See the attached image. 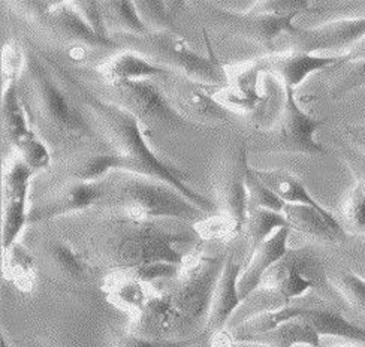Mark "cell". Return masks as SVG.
Wrapping results in <instances>:
<instances>
[{
	"instance_id": "cell-29",
	"label": "cell",
	"mask_w": 365,
	"mask_h": 347,
	"mask_svg": "<svg viewBox=\"0 0 365 347\" xmlns=\"http://www.w3.org/2000/svg\"><path fill=\"white\" fill-rule=\"evenodd\" d=\"M282 228H291L283 213L264 208L249 209L245 229H242L249 241V256Z\"/></svg>"
},
{
	"instance_id": "cell-50",
	"label": "cell",
	"mask_w": 365,
	"mask_h": 347,
	"mask_svg": "<svg viewBox=\"0 0 365 347\" xmlns=\"http://www.w3.org/2000/svg\"><path fill=\"white\" fill-rule=\"evenodd\" d=\"M42 347H45V346H42ZM47 347H48V346H47Z\"/></svg>"
},
{
	"instance_id": "cell-12",
	"label": "cell",
	"mask_w": 365,
	"mask_h": 347,
	"mask_svg": "<svg viewBox=\"0 0 365 347\" xmlns=\"http://www.w3.org/2000/svg\"><path fill=\"white\" fill-rule=\"evenodd\" d=\"M106 181H80L43 196L29 209V224L78 213L96 204L106 192Z\"/></svg>"
},
{
	"instance_id": "cell-36",
	"label": "cell",
	"mask_w": 365,
	"mask_h": 347,
	"mask_svg": "<svg viewBox=\"0 0 365 347\" xmlns=\"http://www.w3.org/2000/svg\"><path fill=\"white\" fill-rule=\"evenodd\" d=\"M193 231L200 239H232L241 229L238 224L223 213L210 214L205 219L193 223Z\"/></svg>"
},
{
	"instance_id": "cell-16",
	"label": "cell",
	"mask_w": 365,
	"mask_h": 347,
	"mask_svg": "<svg viewBox=\"0 0 365 347\" xmlns=\"http://www.w3.org/2000/svg\"><path fill=\"white\" fill-rule=\"evenodd\" d=\"M39 15L60 36L71 42L88 48H118V43L114 39L99 38L72 2L41 4Z\"/></svg>"
},
{
	"instance_id": "cell-25",
	"label": "cell",
	"mask_w": 365,
	"mask_h": 347,
	"mask_svg": "<svg viewBox=\"0 0 365 347\" xmlns=\"http://www.w3.org/2000/svg\"><path fill=\"white\" fill-rule=\"evenodd\" d=\"M289 254L268 271L261 283V288L276 292L283 299V306H291V301L304 296L313 288V281L304 276L299 262L289 258Z\"/></svg>"
},
{
	"instance_id": "cell-7",
	"label": "cell",
	"mask_w": 365,
	"mask_h": 347,
	"mask_svg": "<svg viewBox=\"0 0 365 347\" xmlns=\"http://www.w3.org/2000/svg\"><path fill=\"white\" fill-rule=\"evenodd\" d=\"M27 71L35 108L43 125L65 140L93 137V130L81 111L72 105L69 96L57 84L50 71L45 69L35 56L27 58Z\"/></svg>"
},
{
	"instance_id": "cell-11",
	"label": "cell",
	"mask_w": 365,
	"mask_h": 347,
	"mask_svg": "<svg viewBox=\"0 0 365 347\" xmlns=\"http://www.w3.org/2000/svg\"><path fill=\"white\" fill-rule=\"evenodd\" d=\"M35 171L23 159H14L4 172L2 181V250L17 243L29 224V189Z\"/></svg>"
},
{
	"instance_id": "cell-42",
	"label": "cell",
	"mask_w": 365,
	"mask_h": 347,
	"mask_svg": "<svg viewBox=\"0 0 365 347\" xmlns=\"http://www.w3.org/2000/svg\"><path fill=\"white\" fill-rule=\"evenodd\" d=\"M73 6L78 9V12L83 15V19L87 21L90 29L102 38V39H113L108 35V24H106L102 4L101 2H72Z\"/></svg>"
},
{
	"instance_id": "cell-5",
	"label": "cell",
	"mask_w": 365,
	"mask_h": 347,
	"mask_svg": "<svg viewBox=\"0 0 365 347\" xmlns=\"http://www.w3.org/2000/svg\"><path fill=\"white\" fill-rule=\"evenodd\" d=\"M140 39L138 53L153 63L173 72L180 71L181 77L215 90L227 86V71L215 56L207 38V56L195 51L177 32H151Z\"/></svg>"
},
{
	"instance_id": "cell-33",
	"label": "cell",
	"mask_w": 365,
	"mask_h": 347,
	"mask_svg": "<svg viewBox=\"0 0 365 347\" xmlns=\"http://www.w3.org/2000/svg\"><path fill=\"white\" fill-rule=\"evenodd\" d=\"M185 4L173 2H136V8L150 32H177L174 15Z\"/></svg>"
},
{
	"instance_id": "cell-14",
	"label": "cell",
	"mask_w": 365,
	"mask_h": 347,
	"mask_svg": "<svg viewBox=\"0 0 365 347\" xmlns=\"http://www.w3.org/2000/svg\"><path fill=\"white\" fill-rule=\"evenodd\" d=\"M249 156L245 145L238 147L234 156L226 160L216 180V190L222 213L230 216L238 228L245 229L249 213V192H247V170Z\"/></svg>"
},
{
	"instance_id": "cell-47",
	"label": "cell",
	"mask_w": 365,
	"mask_h": 347,
	"mask_svg": "<svg viewBox=\"0 0 365 347\" xmlns=\"http://www.w3.org/2000/svg\"><path fill=\"white\" fill-rule=\"evenodd\" d=\"M355 168H359V170H354L356 177H358L356 183H359L365 190V167H361V165H358V167H355Z\"/></svg>"
},
{
	"instance_id": "cell-45",
	"label": "cell",
	"mask_w": 365,
	"mask_h": 347,
	"mask_svg": "<svg viewBox=\"0 0 365 347\" xmlns=\"http://www.w3.org/2000/svg\"><path fill=\"white\" fill-rule=\"evenodd\" d=\"M351 140L365 153V123L354 126L347 130Z\"/></svg>"
},
{
	"instance_id": "cell-13",
	"label": "cell",
	"mask_w": 365,
	"mask_h": 347,
	"mask_svg": "<svg viewBox=\"0 0 365 347\" xmlns=\"http://www.w3.org/2000/svg\"><path fill=\"white\" fill-rule=\"evenodd\" d=\"M227 86L216 90V99L227 110L255 113L265 107L268 96L262 92L261 75L265 71L262 58L249 63L226 68Z\"/></svg>"
},
{
	"instance_id": "cell-23",
	"label": "cell",
	"mask_w": 365,
	"mask_h": 347,
	"mask_svg": "<svg viewBox=\"0 0 365 347\" xmlns=\"http://www.w3.org/2000/svg\"><path fill=\"white\" fill-rule=\"evenodd\" d=\"M105 84H115L121 81L151 80L158 77H168L173 71L162 68L151 62L140 53L123 51L106 60L98 68Z\"/></svg>"
},
{
	"instance_id": "cell-44",
	"label": "cell",
	"mask_w": 365,
	"mask_h": 347,
	"mask_svg": "<svg viewBox=\"0 0 365 347\" xmlns=\"http://www.w3.org/2000/svg\"><path fill=\"white\" fill-rule=\"evenodd\" d=\"M365 60V38L356 45L355 48H352L347 54H344L340 60V63L337 66L341 65H347V63H354V62H364Z\"/></svg>"
},
{
	"instance_id": "cell-31",
	"label": "cell",
	"mask_w": 365,
	"mask_h": 347,
	"mask_svg": "<svg viewBox=\"0 0 365 347\" xmlns=\"http://www.w3.org/2000/svg\"><path fill=\"white\" fill-rule=\"evenodd\" d=\"M106 23L113 24L115 29L123 30L135 38H144L151 33L136 8V2L126 0H113V2H101Z\"/></svg>"
},
{
	"instance_id": "cell-43",
	"label": "cell",
	"mask_w": 365,
	"mask_h": 347,
	"mask_svg": "<svg viewBox=\"0 0 365 347\" xmlns=\"http://www.w3.org/2000/svg\"><path fill=\"white\" fill-rule=\"evenodd\" d=\"M202 340V337L190 338V340H151L145 337L135 336L132 333L123 334L118 337L113 347H190L197 341Z\"/></svg>"
},
{
	"instance_id": "cell-9",
	"label": "cell",
	"mask_w": 365,
	"mask_h": 347,
	"mask_svg": "<svg viewBox=\"0 0 365 347\" xmlns=\"http://www.w3.org/2000/svg\"><path fill=\"white\" fill-rule=\"evenodd\" d=\"M207 8L215 21L226 29L227 33L259 43L261 47L269 51L274 50V42L280 35L286 33L291 36L299 29L294 24V20L298 15L277 17V15L257 14L249 9L245 12H237L220 8L215 4L207 5Z\"/></svg>"
},
{
	"instance_id": "cell-6",
	"label": "cell",
	"mask_w": 365,
	"mask_h": 347,
	"mask_svg": "<svg viewBox=\"0 0 365 347\" xmlns=\"http://www.w3.org/2000/svg\"><path fill=\"white\" fill-rule=\"evenodd\" d=\"M114 105L132 114L145 135L150 132H180L200 128L182 115L162 90L151 80L121 81L110 86Z\"/></svg>"
},
{
	"instance_id": "cell-17",
	"label": "cell",
	"mask_w": 365,
	"mask_h": 347,
	"mask_svg": "<svg viewBox=\"0 0 365 347\" xmlns=\"http://www.w3.org/2000/svg\"><path fill=\"white\" fill-rule=\"evenodd\" d=\"M212 344L217 347L230 346H262V347H321V336L317 331L302 318L287 321L268 333L255 334V336H227L220 337Z\"/></svg>"
},
{
	"instance_id": "cell-34",
	"label": "cell",
	"mask_w": 365,
	"mask_h": 347,
	"mask_svg": "<svg viewBox=\"0 0 365 347\" xmlns=\"http://www.w3.org/2000/svg\"><path fill=\"white\" fill-rule=\"evenodd\" d=\"M331 72H339L337 77H334L332 84L328 90L331 99H340L347 93L354 92L365 86V60L364 62H354L341 66H334Z\"/></svg>"
},
{
	"instance_id": "cell-21",
	"label": "cell",
	"mask_w": 365,
	"mask_h": 347,
	"mask_svg": "<svg viewBox=\"0 0 365 347\" xmlns=\"http://www.w3.org/2000/svg\"><path fill=\"white\" fill-rule=\"evenodd\" d=\"M343 56H314L299 51H289L284 54L271 56L264 60L265 71L282 80L284 88L295 90L312 73L337 66Z\"/></svg>"
},
{
	"instance_id": "cell-19",
	"label": "cell",
	"mask_w": 365,
	"mask_h": 347,
	"mask_svg": "<svg viewBox=\"0 0 365 347\" xmlns=\"http://www.w3.org/2000/svg\"><path fill=\"white\" fill-rule=\"evenodd\" d=\"M2 122L9 143L24 156L34 148L41 138L30 128L29 117L19 93V78H2Z\"/></svg>"
},
{
	"instance_id": "cell-39",
	"label": "cell",
	"mask_w": 365,
	"mask_h": 347,
	"mask_svg": "<svg viewBox=\"0 0 365 347\" xmlns=\"http://www.w3.org/2000/svg\"><path fill=\"white\" fill-rule=\"evenodd\" d=\"M346 226L355 234L365 235V190L356 183L343 205Z\"/></svg>"
},
{
	"instance_id": "cell-20",
	"label": "cell",
	"mask_w": 365,
	"mask_h": 347,
	"mask_svg": "<svg viewBox=\"0 0 365 347\" xmlns=\"http://www.w3.org/2000/svg\"><path fill=\"white\" fill-rule=\"evenodd\" d=\"M242 269H245V265L237 262L232 254L227 256L216 284L215 295H212L205 333L210 331L212 334H220L226 323L231 321L235 310L245 303L238 288Z\"/></svg>"
},
{
	"instance_id": "cell-48",
	"label": "cell",
	"mask_w": 365,
	"mask_h": 347,
	"mask_svg": "<svg viewBox=\"0 0 365 347\" xmlns=\"http://www.w3.org/2000/svg\"><path fill=\"white\" fill-rule=\"evenodd\" d=\"M2 347H12L11 343L6 340V337H2Z\"/></svg>"
},
{
	"instance_id": "cell-26",
	"label": "cell",
	"mask_w": 365,
	"mask_h": 347,
	"mask_svg": "<svg viewBox=\"0 0 365 347\" xmlns=\"http://www.w3.org/2000/svg\"><path fill=\"white\" fill-rule=\"evenodd\" d=\"M299 318L306 319L321 337H337L365 344V328L346 319L337 310L301 307Z\"/></svg>"
},
{
	"instance_id": "cell-27",
	"label": "cell",
	"mask_w": 365,
	"mask_h": 347,
	"mask_svg": "<svg viewBox=\"0 0 365 347\" xmlns=\"http://www.w3.org/2000/svg\"><path fill=\"white\" fill-rule=\"evenodd\" d=\"M2 274L21 292L34 291L36 286V261L34 254L19 241L2 250Z\"/></svg>"
},
{
	"instance_id": "cell-41",
	"label": "cell",
	"mask_w": 365,
	"mask_h": 347,
	"mask_svg": "<svg viewBox=\"0 0 365 347\" xmlns=\"http://www.w3.org/2000/svg\"><path fill=\"white\" fill-rule=\"evenodd\" d=\"M314 4L307 0H267V2H257L250 6L249 11L257 14H271L277 17H289V15H301L312 11Z\"/></svg>"
},
{
	"instance_id": "cell-37",
	"label": "cell",
	"mask_w": 365,
	"mask_h": 347,
	"mask_svg": "<svg viewBox=\"0 0 365 347\" xmlns=\"http://www.w3.org/2000/svg\"><path fill=\"white\" fill-rule=\"evenodd\" d=\"M123 170V159L118 153L96 155L87 159L78 171L75 172V178L80 181H101L111 171Z\"/></svg>"
},
{
	"instance_id": "cell-4",
	"label": "cell",
	"mask_w": 365,
	"mask_h": 347,
	"mask_svg": "<svg viewBox=\"0 0 365 347\" xmlns=\"http://www.w3.org/2000/svg\"><path fill=\"white\" fill-rule=\"evenodd\" d=\"M113 201L121 216L132 220L174 219L196 223L208 216L173 186L159 180L132 174L114 187Z\"/></svg>"
},
{
	"instance_id": "cell-8",
	"label": "cell",
	"mask_w": 365,
	"mask_h": 347,
	"mask_svg": "<svg viewBox=\"0 0 365 347\" xmlns=\"http://www.w3.org/2000/svg\"><path fill=\"white\" fill-rule=\"evenodd\" d=\"M284 105L277 123L267 135L265 145L274 153H291L322 156L327 148L316 141V132L321 129L327 120L316 118L304 111L297 100L295 90L284 88Z\"/></svg>"
},
{
	"instance_id": "cell-30",
	"label": "cell",
	"mask_w": 365,
	"mask_h": 347,
	"mask_svg": "<svg viewBox=\"0 0 365 347\" xmlns=\"http://www.w3.org/2000/svg\"><path fill=\"white\" fill-rule=\"evenodd\" d=\"M50 256L57 269L72 281H87L95 273L88 253L77 250L68 243H54Z\"/></svg>"
},
{
	"instance_id": "cell-40",
	"label": "cell",
	"mask_w": 365,
	"mask_h": 347,
	"mask_svg": "<svg viewBox=\"0 0 365 347\" xmlns=\"http://www.w3.org/2000/svg\"><path fill=\"white\" fill-rule=\"evenodd\" d=\"M125 271H128L130 276L147 284H158L160 281L175 279L180 274L181 265L171 264V262H151V264L138 265L135 268H129Z\"/></svg>"
},
{
	"instance_id": "cell-2",
	"label": "cell",
	"mask_w": 365,
	"mask_h": 347,
	"mask_svg": "<svg viewBox=\"0 0 365 347\" xmlns=\"http://www.w3.org/2000/svg\"><path fill=\"white\" fill-rule=\"evenodd\" d=\"M78 87L90 113L96 117L101 126L110 135L111 141L115 144L117 153L123 159V170L121 171L163 181V183L177 189L181 195H185L190 202L201 208L208 216L216 213V205L187 183V174L158 157V155L151 150L147 135L138 120L123 108H120L118 105L95 96L81 86Z\"/></svg>"
},
{
	"instance_id": "cell-32",
	"label": "cell",
	"mask_w": 365,
	"mask_h": 347,
	"mask_svg": "<svg viewBox=\"0 0 365 347\" xmlns=\"http://www.w3.org/2000/svg\"><path fill=\"white\" fill-rule=\"evenodd\" d=\"M301 316V307L298 306H282L274 310L261 311L257 314H253L252 318L241 322L234 336H255V334H262L268 333V331L277 328L279 325L297 319Z\"/></svg>"
},
{
	"instance_id": "cell-10",
	"label": "cell",
	"mask_w": 365,
	"mask_h": 347,
	"mask_svg": "<svg viewBox=\"0 0 365 347\" xmlns=\"http://www.w3.org/2000/svg\"><path fill=\"white\" fill-rule=\"evenodd\" d=\"M365 38V17L329 21L291 35L292 51L314 56H344Z\"/></svg>"
},
{
	"instance_id": "cell-46",
	"label": "cell",
	"mask_w": 365,
	"mask_h": 347,
	"mask_svg": "<svg viewBox=\"0 0 365 347\" xmlns=\"http://www.w3.org/2000/svg\"><path fill=\"white\" fill-rule=\"evenodd\" d=\"M352 271L365 280V244H362V247L358 250V258H356L355 269H352Z\"/></svg>"
},
{
	"instance_id": "cell-35",
	"label": "cell",
	"mask_w": 365,
	"mask_h": 347,
	"mask_svg": "<svg viewBox=\"0 0 365 347\" xmlns=\"http://www.w3.org/2000/svg\"><path fill=\"white\" fill-rule=\"evenodd\" d=\"M331 283L349 306L365 314V280L361 276L352 269H343L331 279Z\"/></svg>"
},
{
	"instance_id": "cell-15",
	"label": "cell",
	"mask_w": 365,
	"mask_h": 347,
	"mask_svg": "<svg viewBox=\"0 0 365 347\" xmlns=\"http://www.w3.org/2000/svg\"><path fill=\"white\" fill-rule=\"evenodd\" d=\"M215 88L195 83L186 77H178L173 86L171 102L187 120L225 122L234 113L227 110L215 96Z\"/></svg>"
},
{
	"instance_id": "cell-49",
	"label": "cell",
	"mask_w": 365,
	"mask_h": 347,
	"mask_svg": "<svg viewBox=\"0 0 365 347\" xmlns=\"http://www.w3.org/2000/svg\"><path fill=\"white\" fill-rule=\"evenodd\" d=\"M334 347H355V346H334Z\"/></svg>"
},
{
	"instance_id": "cell-38",
	"label": "cell",
	"mask_w": 365,
	"mask_h": 347,
	"mask_svg": "<svg viewBox=\"0 0 365 347\" xmlns=\"http://www.w3.org/2000/svg\"><path fill=\"white\" fill-rule=\"evenodd\" d=\"M247 192H249V209L264 208L283 213L284 202L274 193L264 181L256 175L255 170L249 167L247 170Z\"/></svg>"
},
{
	"instance_id": "cell-28",
	"label": "cell",
	"mask_w": 365,
	"mask_h": 347,
	"mask_svg": "<svg viewBox=\"0 0 365 347\" xmlns=\"http://www.w3.org/2000/svg\"><path fill=\"white\" fill-rule=\"evenodd\" d=\"M255 172L284 204L307 205L319 211H327V208L313 198L302 181L294 174L283 170H255Z\"/></svg>"
},
{
	"instance_id": "cell-22",
	"label": "cell",
	"mask_w": 365,
	"mask_h": 347,
	"mask_svg": "<svg viewBox=\"0 0 365 347\" xmlns=\"http://www.w3.org/2000/svg\"><path fill=\"white\" fill-rule=\"evenodd\" d=\"M283 216L292 231H298L313 239L325 241V243H344L347 241L346 229L328 209L319 211L307 205L286 204L283 208Z\"/></svg>"
},
{
	"instance_id": "cell-24",
	"label": "cell",
	"mask_w": 365,
	"mask_h": 347,
	"mask_svg": "<svg viewBox=\"0 0 365 347\" xmlns=\"http://www.w3.org/2000/svg\"><path fill=\"white\" fill-rule=\"evenodd\" d=\"M103 291L111 303L125 311H129L132 318L141 313L148 299L155 292L151 284H147L130 276L125 269H117L105 279Z\"/></svg>"
},
{
	"instance_id": "cell-1",
	"label": "cell",
	"mask_w": 365,
	"mask_h": 347,
	"mask_svg": "<svg viewBox=\"0 0 365 347\" xmlns=\"http://www.w3.org/2000/svg\"><path fill=\"white\" fill-rule=\"evenodd\" d=\"M225 261V256H187L175 279L158 283L144 310L132 318L129 333L151 340L202 337Z\"/></svg>"
},
{
	"instance_id": "cell-3",
	"label": "cell",
	"mask_w": 365,
	"mask_h": 347,
	"mask_svg": "<svg viewBox=\"0 0 365 347\" xmlns=\"http://www.w3.org/2000/svg\"><path fill=\"white\" fill-rule=\"evenodd\" d=\"M193 238H197L195 231H174L158 220L143 222L120 216L101 226L95 238V253L114 271L151 262L182 265L187 256L178 246L192 243Z\"/></svg>"
},
{
	"instance_id": "cell-18",
	"label": "cell",
	"mask_w": 365,
	"mask_h": 347,
	"mask_svg": "<svg viewBox=\"0 0 365 347\" xmlns=\"http://www.w3.org/2000/svg\"><path fill=\"white\" fill-rule=\"evenodd\" d=\"M291 228H282L272 237H269L262 246L257 247L247 259V264L242 269L238 288L242 301H246L250 295H253L261 288L264 277L268 274L271 268L276 266L280 261L291 253L287 247L289 235H291Z\"/></svg>"
}]
</instances>
